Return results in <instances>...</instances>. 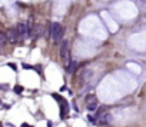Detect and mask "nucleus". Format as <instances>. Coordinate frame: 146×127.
<instances>
[{"mask_svg":"<svg viewBox=\"0 0 146 127\" xmlns=\"http://www.w3.org/2000/svg\"><path fill=\"white\" fill-rule=\"evenodd\" d=\"M50 36H52L53 43H59V42L62 40V36H63V27L60 26V23H57V21L52 23V27H50Z\"/></svg>","mask_w":146,"mask_h":127,"instance_id":"1","label":"nucleus"},{"mask_svg":"<svg viewBox=\"0 0 146 127\" xmlns=\"http://www.w3.org/2000/svg\"><path fill=\"white\" fill-rule=\"evenodd\" d=\"M17 30V34H19V39H27V37H30V34H29V27H27V24L26 23H19L16 27Z\"/></svg>","mask_w":146,"mask_h":127,"instance_id":"2","label":"nucleus"},{"mask_svg":"<svg viewBox=\"0 0 146 127\" xmlns=\"http://www.w3.org/2000/svg\"><path fill=\"white\" fill-rule=\"evenodd\" d=\"M60 57H62V60H63L65 64L70 63V59H69V44H67V42H63V43H62V47H60Z\"/></svg>","mask_w":146,"mask_h":127,"instance_id":"3","label":"nucleus"},{"mask_svg":"<svg viewBox=\"0 0 146 127\" xmlns=\"http://www.w3.org/2000/svg\"><path fill=\"white\" fill-rule=\"evenodd\" d=\"M6 36H7V40L10 42V43H16L17 40H19V34H17V30L16 29H9L7 33H6Z\"/></svg>","mask_w":146,"mask_h":127,"instance_id":"4","label":"nucleus"},{"mask_svg":"<svg viewBox=\"0 0 146 127\" xmlns=\"http://www.w3.org/2000/svg\"><path fill=\"white\" fill-rule=\"evenodd\" d=\"M99 119H100V120H99V123H100L102 126H106V124H110V123H112V114H110V113H108V111H106V113H103Z\"/></svg>","mask_w":146,"mask_h":127,"instance_id":"5","label":"nucleus"},{"mask_svg":"<svg viewBox=\"0 0 146 127\" xmlns=\"http://www.w3.org/2000/svg\"><path fill=\"white\" fill-rule=\"evenodd\" d=\"M76 67H77V62H76V60H70V63L67 64V73L72 74V73L76 70Z\"/></svg>","mask_w":146,"mask_h":127,"instance_id":"6","label":"nucleus"},{"mask_svg":"<svg viewBox=\"0 0 146 127\" xmlns=\"http://www.w3.org/2000/svg\"><path fill=\"white\" fill-rule=\"evenodd\" d=\"M86 109H87L89 111H96V109H97V100H96V101L86 103Z\"/></svg>","mask_w":146,"mask_h":127,"instance_id":"7","label":"nucleus"},{"mask_svg":"<svg viewBox=\"0 0 146 127\" xmlns=\"http://www.w3.org/2000/svg\"><path fill=\"white\" fill-rule=\"evenodd\" d=\"M13 90H15V93H16V94H20V93H23V87H22L20 84L15 86V89H13Z\"/></svg>","mask_w":146,"mask_h":127,"instance_id":"8","label":"nucleus"},{"mask_svg":"<svg viewBox=\"0 0 146 127\" xmlns=\"http://www.w3.org/2000/svg\"><path fill=\"white\" fill-rule=\"evenodd\" d=\"M6 39H7V36H4V33H0V44H1V46H4Z\"/></svg>","mask_w":146,"mask_h":127,"instance_id":"9","label":"nucleus"},{"mask_svg":"<svg viewBox=\"0 0 146 127\" xmlns=\"http://www.w3.org/2000/svg\"><path fill=\"white\" fill-rule=\"evenodd\" d=\"M90 101H96V97L93 94H89L87 97H86V103H90Z\"/></svg>","mask_w":146,"mask_h":127,"instance_id":"10","label":"nucleus"},{"mask_svg":"<svg viewBox=\"0 0 146 127\" xmlns=\"http://www.w3.org/2000/svg\"><path fill=\"white\" fill-rule=\"evenodd\" d=\"M87 121H89V123H96V117H93V116L89 114V116H87Z\"/></svg>","mask_w":146,"mask_h":127,"instance_id":"11","label":"nucleus"},{"mask_svg":"<svg viewBox=\"0 0 146 127\" xmlns=\"http://www.w3.org/2000/svg\"><path fill=\"white\" fill-rule=\"evenodd\" d=\"M7 66H9V67H12V69H13V70H15V69H16V66H15V64H12V63H9V64H7Z\"/></svg>","mask_w":146,"mask_h":127,"instance_id":"12","label":"nucleus"},{"mask_svg":"<svg viewBox=\"0 0 146 127\" xmlns=\"http://www.w3.org/2000/svg\"><path fill=\"white\" fill-rule=\"evenodd\" d=\"M22 127H32V126H29V124H26V123H23V124H22Z\"/></svg>","mask_w":146,"mask_h":127,"instance_id":"13","label":"nucleus"}]
</instances>
